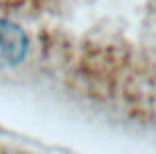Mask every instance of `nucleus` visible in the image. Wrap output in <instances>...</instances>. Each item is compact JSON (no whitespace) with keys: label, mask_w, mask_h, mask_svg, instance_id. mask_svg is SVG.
<instances>
[{"label":"nucleus","mask_w":156,"mask_h":154,"mask_svg":"<svg viewBox=\"0 0 156 154\" xmlns=\"http://www.w3.org/2000/svg\"><path fill=\"white\" fill-rule=\"evenodd\" d=\"M26 52V36L14 24L0 20V62H18Z\"/></svg>","instance_id":"nucleus-1"}]
</instances>
